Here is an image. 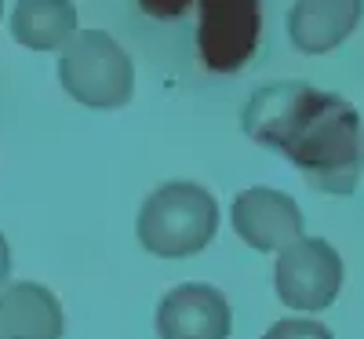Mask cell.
<instances>
[{
  "label": "cell",
  "instance_id": "obj_1",
  "mask_svg": "<svg viewBox=\"0 0 364 339\" xmlns=\"http://www.w3.org/2000/svg\"><path fill=\"white\" fill-rule=\"evenodd\" d=\"M245 135L288 157L317 194H353L364 175V120L353 103L306 80L262 84L240 113Z\"/></svg>",
  "mask_w": 364,
  "mask_h": 339
},
{
  "label": "cell",
  "instance_id": "obj_2",
  "mask_svg": "<svg viewBox=\"0 0 364 339\" xmlns=\"http://www.w3.org/2000/svg\"><path fill=\"white\" fill-rule=\"evenodd\" d=\"M219 230V204L197 182H164L139 208V244L157 259H190Z\"/></svg>",
  "mask_w": 364,
  "mask_h": 339
},
{
  "label": "cell",
  "instance_id": "obj_3",
  "mask_svg": "<svg viewBox=\"0 0 364 339\" xmlns=\"http://www.w3.org/2000/svg\"><path fill=\"white\" fill-rule=\"evenodd\" d=\"M58 84L87 110H120L135 95V66L109 33L77 29L58 55Z\"/></svg>",
  "mask_w": 364,
  "mask_h": 339
},
{
  "label": "cell",
  "instance_id": "obj_4",
  "mask_svg": "<svg viewBox=\"0 0 364 339\" xmlns=\"http://www.w3.org/2000/svg\"><path fill=\"white\" fill-rule=\"evenodd\" d=\"M343 259L324 237H299L277 256L273 285L291 311H328L343 292Z\"/></svg>",
  "mask_w": 364,
  "mask_h": 339
},
{
  "label": "cell",
  "instance_id": "obj_5",
  "mask_svg": "<svg viewBox=\"0 0 364 339\" xmlns=\"http://www.w3.org/2000/svg\"><path fill=\"white\" fill-rule=\"evenodd\" d=\"M197 51L208 70L237 73L259 48L262 8L259 0H197Z\"/></svg>",
  "mask_w": 364,
  "mask_h": 339
},
{
  "label": "cell",
  "instance_id": "obj_6",
  "mask_svg": "<svg viewBox=\"0 0 364 339\" xmlns=\"http://www.w3.org/2000/svg\"><path fill=\"white\" fill-rule=\"evenodd\" d=\"M230 219L237 237L255 252H284L302 237V208L284 190L252 187L233 197Z\"/></svg>",
  "mask_w": 364,
  "mask_h": 339
},
{
  "label": "cell",
  "instance_id": "obj_7",
  "mask_svg": "<svg viewBox=\"0 0 364 339\" xmlns=\"http://www.w3.org/2000/svg\"><path fill=\"white\" fill-rule=\"evenodd\" d=\"M233 332V311L215 285L186 281L157 303L161 339H226Z\"/></svg>",
  "mask_w": 364,
  "mask_h": 339
},
{
  "label": "cell",
  "instance_id": "obj_8",
  "mask_svg": "<svg viewBox=\"0 0 364 339\" xmlns=\"http://www.w3.org/2000/svg\"><path fill=\"white\" fill-rule=\"evenodd\" d=\"M364 15V0H295L288 11V37L302 55L336 51Z\"/></svg>",
  "mask_w": 364,
  "mask_h": 339
},
{
  "label": "cell",
  "instance_id": "obj_9",
  "mask_svg": "<svg viewBox=\"0 0 364 339\" xmlns=\"http://www.w3.org/2000/svg\"><path fill=\"white\" fill-rule=\"evenodd\" d=\"M63 303L37 281H15L0 292V339H63Z\"/></svg>",
  "mask_w": 364,
  "mask_h": 339
},
{
  "label": "cell",
  "instance_id": "obj_10",
  "mask_svg": "<svg viewBox=\"0 0 364 339\" xmlns=\"http://www.w3.org/2000/svg\"><path fill=\"white\" fill-rule=\"evenodd\" d=\"M11 37L29 51H55L77 37L73 0H18L11 11Z\"/></svg>",
  "mask_w": 364,
  "mask_h": 339
},
{
  "label": "cell",
  "instance_id": "obj_11",
  "mask_svg": "<svg viewBox=\"0 0 364 339\" xmlns=\"http://www.w3.org/2000/svg\"><path fill=\"white\" fill-rule=\"evenodd\" d=\"M262 339H336L321 321H310V318H284L277 325H269Z\"/></svg>",
  "mask_w": 364,
  "mask_h": 339
},
{
  "label": "cell",
  "instance_id": "obj_12",
  "mask_svg": "<svg viewBox=\"0 0 364 339\" xmlns=\"http://www.w3.org/2000/svg\"><path fill=\"white\" fill-rule=\"evenodd\" d=\"M149 15H182L193 0H139Z\"/></svg>",
  "mask_w": 364,
  "mask_h": 339
},
{
  "label": "cell",
  "instance_id": "obj_13",
  "mask_svg": "<svg viewBox=\"0 0 364 339\" xmlns=\"http://www.w3.org/2000/svg\"><path fill=\"white\" fill-rule=\"evenodd\" d=\"M8 273H11V252H8V241H4V234H0V288H4Z\"/></svg>",
  "mask_w": 364,
  "mask_h": 339
},
{
  "label": "cell",
  "instance_id": "obj_14",
  "mask_svg": "<svg viewBox=\"0 0 364 339\" xmlns=\"http://www.w3.org/2000/svg\"><path fill=\"white\" fill-rule=\"evenodd\" d=\"M0 15H4V0H0Z\"/></svg>",
  "mask_w": 364,
  "mask_h": 339
}]
</instances>
